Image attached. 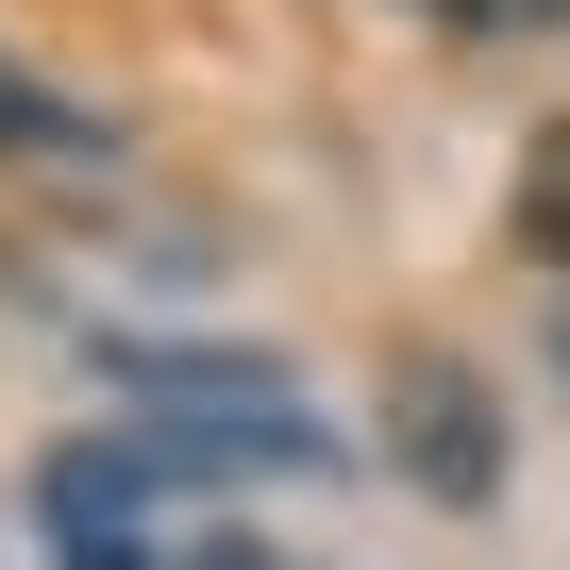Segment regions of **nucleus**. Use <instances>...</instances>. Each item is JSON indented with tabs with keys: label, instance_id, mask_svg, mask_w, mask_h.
Returning a JSON list of instances; mask_svg holds the SVG:
<instances>
[{
	"label": "nucleus",
	"instance_id": "3",
	"mask_svg": "<svg viewBox=\"0 0 570 570\" xmlns=\"http://www.w3.org/2000/svg\"><path fill=\"white\" fill-rule=\"evenodd\" d=\"M151 487H202L185 436H168V420H101V436H68V453L35 470V520H51V537H135Z\"/></svg>",
	"mask_w": 570,
	"mask_h": 570
},
{
	"label": "nucleus",
	"instance_id": "6",
	"mask_svg": "<svg viewBox=\"0 0 570 570\" xmlns=\"http://www.w3.org/2000/svg\"><path fill=\"white\" fill-rule=\"evenodd\" d=\"M51 553H68V570H168L151 537H51Z\"/></svg>",
	"mask_w": 570,
	"mask_h": 570
},
{
	"label": "nucleus",
	"instance_id": "5",
	"mask_svg": "<svg viewBox=\"0 0 570 570\" xmlns=\"http://www.w3.org/2000/svg\"><path fill=\"white\" fill-rule=\"evenodd\" d=\"M520 252H553V268H570V135H537V151H520Z\"/></svg>",
	"mask_w": 570,
	"mask_h": 570
},
{
	"label": "nucleus",
	"instance_id": "1",
	"mask_svg": "<svg viewBox=\"0 0 570 570\" xmlns=\"http://www.w3.org/2000/svg\"><path fill=\"white\" fill-rule=\"evenodd\" d=\"M386 470H403L420 503L487 520V503H503V386H487L470 353H403V370H386Z\"/></svg>",
	"mask_w": 570,
	"mask_h": 570
},
{
	"label": "nucleus",
	"instance_id": "7",
	"mask_svg": "<svg viewBox=\"0 0 570 570\" xmlns=\"http://www.w3.org/2000/svg\"><path fill=\"white\" fill-rule=\"evenodd\" d=\"M185 570H285V553H268V537H202Z\"/></svg>",
	"mask_w": 570,
	"mask_h": 570
},
{
	"label": "nucleus",
	"instance_id": "4",
	"mask_svg": "<svg viewBox=\"0 0 570 570\" xmlns=\"http://www.w3.org/2000/svg\"><path fill=\"white\" fill-rule=\"evenodd\" d=\"M0 151H51V168H101V151H118V118H101V101H51V85H18V68H0Z\"/></svg>",
	"mask_w": 570,
	"mask_h": 570
},
{
	"label": "nucleus",
	"instance_id": "2",
	"mask_svg": "<svg viewBox=\"0 0 570 570\" xmlns=\"http://www.w3.org/2000/svg\"><path fill=\"white\" fill-rule=\"evenodd\" d=\"M101 370H118L135 420H285V403H303V370H285V353H235V336H118Z\"/></svg>",
	"mask_w": 570,
	"mask_h": 570
}]
</instances>
